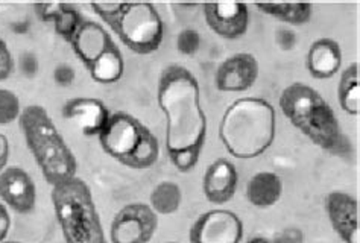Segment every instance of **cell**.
Segmentation results:
<instances>
[{
    "label": "cell",
    "instance_id": "f1b7e54d",
    "mask_svg": "<svg viewBox=\"0 0 360 243\" xmlns=\"http://www.w3.org/2000/svg\"><path fill=\"white\" fill-rule=\"evenodd\" d=\"M122 8V4H91V9L96 13L103 22L110 23Z\"/></svg>",
    "mask_w": 360,
    "mask_h": 243
},
{
    "label": "cell",
    "instance_id": "484cf974",
    "mask_svg": "<svg viewBox=\"0 0 360 243\" xmlns=\"http://www.w3.org/2000/svg\"><path fill=\"white\" fill-rule=\"evenodd\" d=\"M14 72V58L8 49V44L0 37V82L8 79Z\"/></svg>",
    "mask_w": 360,
    "mask_h": 243
},
{
    "label": "cell",
    "instance_id": "7402d4cb",
    "mask_svg": "<svg viewBox=\"0 0 360 243\" xmlns=\"http://www.w3.org/2000/svg\"><path fill=\"white\" fill-rule=\"evenodd\" d=\"M149 207L157 214H174L181 207L183 193L179 185L174 181H163L154 187L149 196Z\"/></svg>",
    "mask_w": 360,
    "mask_h": 243
},
{
    "label": "cell",
    "instance_id": "52a82bcc",
    "mask_svg": "<svg viewBox=\"0 0 360 243\" xmlns=\"http://www.w3.org/2000/svg\"><path fill=\"white\" fill-rule=\"evenodd\" d=\"M150 133L153 131L132 114L115 113L98 138L105 154L127 166Z\"/></svg>",
    "mask_w": 360,
    "mask_h": 243
},
{
    "label": "cell",
    "instance_id": "9c48e42d",
    "mask_svg": "<svg viewBox=\"0 0 360 243\" xmlns=\"http://www.w3.org/2000/svg\"><path fill=\"white\" fill-rule=\"evenodd\" d=\"M243 223L230 210H212L201 214L188 232L191 243H240Z\"/></svg>",
    "mask_w": 360,
    "mask_h": 243
},
{
    "label": "cell",
    "instance_id": "4316f807",
    "mask_svg": "<svg viewBox=\"0 0 360 243\" xmlns=\"http://www.w3.org/2000/svg\"><path fill=\"white\" fill-rule=\"evenodd\" d=\"M306 237L302 230L297 227H288L281 231H278L271 243H304Z\"/></svg>",
    "mask_w": 360,
    "mask_h": 243
},
{
    "label": "cell",
    "instance_id": "e575fe53",
    "mask_svg": "<svg viewBox=\"0 0 360 243\" xmlns=\"http://www.w3.org/2000/svg\"><path fill=\"white\" fill-rule=\"evenodd\" d=\"M170 243H175V242H170Z\"/></svg>",
    "mask_w": 360,
    "mask_h": 243
},
{
    "label": "cell",
    "instance_id": "d6a6232c",
    "mask_svg": "<svg viewBox=\"0 0 360 243\" xmlns=\"http://www.w3.org/2000/svg\"><path fill=\"white\" fill-rule=\"evenodd\" d=\"M248 243H271V240H268L266 237L259 236V237H252L251 240H248Z\"/></svg>",
    "mask_w": 360,
    "mask_h": 243
},
{
    "label": "cell",
    "instance_id": "e0dca14e",
    "mask_svg": "<svg viewBox=\"0 0 360 243\" xmlns=\"http://www.w3.org/2000/svg\"><path fill=\"white\" fill-rule=\"evenodd\" d=\"M306 64L309 73L314 78H333L342 65V49L335 40L319 39L311 43Z\"/></svg>",
    "mask_w": 360,
    "mask_h": 243
},
{
    "label": "cell",
    "instance_id": "3957f363",
    "mask_svg": "<svg viewBox=\"0 0 360 243\" xmlns=\"http://www.w3.org/2000/svg\"><path fill=\"white\" fill-rule=\"evenodd\" d=\"M276 110L262 98H242L225 110L219 138L225 149L240 160L260 157L276 138Z\"/></svg>",
    "mask_w": 360,
    "mask_h": 243
},
{
    "label": "cell",
    "instance_id": "1f68e13d",
    "mask_svg": "<svg viewBox=\"0 0 360 243\" xmlns=\"http://www.w3.org/2000/svg\"><path fill=\"white\" fill-rule=\"evenodd\" d=\"M8 158H9V142L4 134H0V173L5 171Z\"/></svg>",
    "mask_w": 360,
    "mask_h": 243
},
{
    "label": "cell",
    "instance_id": "4dcf8cb0",
    "mask_svg": "<svg viewBox=\"0 0 360 243\" xmlns=\"http://www.w3.org/2000/svg\"><path fill=\"white\" fill-rule=\"evenodd\" d=\"M9 228H11V218H9V213L5 209V205L0 202V243L6 239Z\"/></svg>",
    "mask_w": 360,
    "mask_h": 243
},
{
    "label": "cell",
    "instance_id": "d6986e66",
    "mask_svg": "<svg viewBox=\"0 0 360 243\" xmlns=\"http://www.w3.org/2000/svg\"><path fill=\"white\" fill-rule=\"evenodd\" d=\"M35 11L43 22H52L55 32L65 41H72L81 25V17L77 8L68 4H40L35 5Z\"/></svg>",
    "mask_w": 360,
    "mask_h": 243
},
{
    "label": "cell",
    "instance_id": "5bb4252c",
    "mask_svg": "<svg viewBox=\"0 0 360 243\" xmlns=\"http://www.w3.org/2000/svg\"><path fill=\"white\" fill-rule=\"evenodd\" d=\"M63 117L77 125L84 136L98 137L107 126L111 113L99 99L73 98L64 104Z\"/></svg>",
    "mask_w": 360,
    "mask_h": 243
},
{
    "label": "cell",
    "instance_id": "83f0119b",
    "mask_svg": "<svg viewBox=\"0 0 360 243\" xmlns=\"http://www.w3.org/2000/svg\"><path fill=\"white\" fill-rule=\"evenodd\" d=\"M75 77H77V73H75V69L69 64H58L53 70L55 82L58 84L60 87H64V88L72 86V84L75 82Z\"/></svg>",
    "mask_w": 360,
    "mask_h": 243
},
{
    "label": "cell",
    "instance_id": "603a6c76",
    "mask_svg": "<svg viewBox=\"0 0 360 243\" xmlns=\"http://www.w3.org/2000/svg\"><path fill=\"white\" fill-rule=\"evenodd\" d=\"M257 9L284 23L304 25L310 22L314 6L310 4H259Z\"/></svg>",
    "mask_w": 360,
    "mask_h": 243
},
{
    "label": "cell",
    "instance_id": "277c9868",
    "mask_svg": "<svg viewBox=\"0 0 360 243\" xmlns=\"http://www.w3.org/2000/svg\"><path fill=\"white\" fill-rule=\"evenodd\" d=\"M18 124L47 184L55 187L77 176V157L44 107L35 104L25 107Z\"/></svg>",
    "mask_w": 360,
    "mask_h": 243
},
{
    "label": "cell",
    "instance_id": "8fae6325",
    "mask_svg": "<svg viewBox=\"0 0 360 243\" xmlns=\"http://www.w3.org/2000/svg\"><path fill=\"white\" fill-rule=\"evenodd\" d=\"M326 211L331 227L344 243H360L359 202L347 192H331L326 196Z\"/></svg>",
    "mask_w": 360,
    "mask_h": 243
},
{
    "label": "cell",
    "instance_id": "6da1fadb",
    "mask_svg": "<svg viewBox=\"0 0 360 243\" xmlns=\"http://www.w3.org/2000/svg\"><path fill=\"white\" fill-rule=\"evenodd\" d=\"M157 102L166 117L170 162L179 172H191L200 160L207 138L200 82L183 65L170 64L160 74Z\"/></svg>",
    "mask_w": 360,
    "mask_h": 243
},
{
    "label": "cell",
    "instance_id": "cb8c5ba5",
    "mask_svg": "<svg viewBox=\"0 0 360 243\" xmlns=\"http://www.w3.org/2000/svg\"><path fill=\"white\" fill-rule=\"evenodd\" d=\"M22 114L20 99L11 90L0 88V126H8Z\"/></svg>",
    "mask_w": 360,
    "mask_h": 243
},
{
    "label": "cell",
    "instance_id": "ba28073f",
    "mask_svg": "<svg viewBox=\"0 0 360 243\" xmlns=\"http://www.w3.org/2000/svg\"><path fill=\"white\" fill-rule=\"evenodd\" d=\"M157 227V213L149 205L128 204L112 219L110 239L111 243H149Z\"/></svg>",
    "mask_w": 360,
    "mask_h": 243
},
{
    "label": "cell",
    "instance_id": "30bf717a",
    "mask_svg": "<svg viewBox=\"0 0 360 243\" xmlns=\"http://www.w3.org/2000/svg\"><path fill=\"white\" fill-rule=\"evenodd\" d=\"M259 61L251 53L240 52L224 60L216 70V88L225 93L250 90L259 78Z\"/></svg>",
    "mask_w": 360,
    "mask_h": 243
},
{
    "label": "cell",
    "instance_id": "f546056e",
    "mask_svg": "<svg viewBox=\"0 0 360 243\" xmlns=\"http://www.w3.org/2000/svg\"><path fill=\"white\" fill-rule=\"evenodd\" d=\"M276 41L281 51L289 52L295 48L298 39H297V34L290 29H278L276 32Z\"/></svg>",
    "mask_w": 360,
    "mask_h": 243
},
{
    "label": "cell",
    "instance_id": "44dd1931",
    "mask_svg": "<svg viewBox=\"0 0 360 243\" xmlns=\"http://www.w3.org/2000/svg\"><path fill=\"white\" fill-rule=\"evenodd\" d=\"M338 98L345 113L352 116L360 114V72L357 63L349 64L340 74Z\"/></svg>",
    "mask_w": 360,
    "mask_h": 243
},
{
    "label": "cell",
    "instance_id": "836d02e7",
    "mask_svg": "<svg viewBox=\"0 0 360 243\" xmlns=\"http://www.w3.org/2000/svg\"><path fill=\"white\" fill-rule=\"evenodd\" d=\"M2 243H22V242H15V240H4Z\"/></svg>",
    "mask_w": 360,
    "mask_h": 243
},
{
    "label": "cell",
    "instance_id": "9a60e30c",
    "mask_svg": "<svg viewBox=\"0 0 360 243\" xmlns=\"http://www.w3.org/2000/svg\"><path fill=\"white\" fill-rule=\"evenodd\" d=\"M238 171L226 158H217L207 167L202 180V190L207 201L222 205L230 202L238 190Z\"/></svg>",
    "mask_w": 360,
    "mask_h": 243
},
{
    "label": "cell",
    "instance_id": "d4e9b609",
    "mask_svg": "<svg viewBox=\"0 0 360 243\" xmlns=\"http://www.w3.org/2000/svg\"><path fill=\"white\" fill-rule=\"evenodd\" d=\"M176 48H178V52L183 53V55H195L201 48V35H200V32L195 31V29H191V27L183 29L181 32L178 34Z\"/></svg>",
    "mask_w": 360,
    "mask_h": 243
},
{
    "label": "cell",
    "instance_id": "ac0fdd59",
    "mask_svg": "<svg viewBox=\"0 0 360 243\" xmlns=\"http://www.w3.org/2000/svg\"><path fill=\"white\" fill-rule=\"evenodd\" d=\"M283 195V181L277 173L263 171L252 175L246 184V199L257 209L276 205Z\"/></svg>",
    "mask_w": 360,
    "mask_h": 243
},
{
    "label": "cell",
    "instance_id": "5b68a950",
    "mask_svg": "<svg viewBox=\"0 0 360 243\" xmlns=\"http://www.w3.org/2000/svg\"><path fill=\"white\" fill-rule=\"evenodd\" d=\"M52 204L65 243H108L93 193L79 176L52 187Z\"/></svg>",
    "mask_w": 360,
    "mask_h": 243
},
{
    "label": "cell",
    "instance_id": "8992f818",
    "mask_svg": "<svg viewBox=\"0 0 360 243\" xmlns=\"http://www.w3.org/2000/svg\"><path fill=\"white\" fill-rule=\"evenodd\" d=\"M108 25L134 53H154L163 43V20L153 4H122L119 14Z\"/></svg>",
    "mask_w": 360,
    "mask_h": 243
},
{
    "label": "cell",
    "instance_id": "ffe728a7",
    "mask_svg": "<svg viewBox=\"0 0 360 243\" xmlns=\"http://www.w3.org/2000/svg\"><path fill=\"white\" fill-rule=\"evenodd\" d=\"M89 72L91 79L99 84H115L120 81L123 72H125V61H123V55L117 44L115 43L105 53H102L90 65Z\"/></svg>",
    "mask_w": 360,
    "mask_h": 243
},
{
    "label": "cell",
    "instance_id": "7c38bea8",
    "mask_svg": "<svg viewBox=\"0 0 360 243\" xmlns=\"http://www.w3.org/2000/svg\"><path fill=\"white\" fill-rule=\"evenodd\" d=\"M204 18L210 29L226 40H236L245 35L250 25L248 6L239 2L205 4Z\"/></svg>",
    "mask_w": 360,
    "mask_h": 243
},
{
    "label": "cell",
    "instance_id": "7a4b0ae2",
    "mask_svg": "<svg viewBox=\"0 0 360 243\" xmlns=\"http://www.w3.org/2000/svg\"><path fill=\"white\" fill-rule=\"evenodd\" d=\"M278 104L284 117L322 151L340 158L353 157V145L340 128L333 108L314 87L292 82L281 91Z\"/></svg>",
    "mask_w": 360,
    "mask_h": 243
},
{
    "label": "cell",
    "instance_id": "2e32d148",
    "mask_svg": "<svg viewBox=\"0 0 360 243\" xmlns=\"http://www.w3.org/2000/svg\"><path fill=\"white\" fill-rule=\"evenodd\" d=\"M70 43L77 57L87 69L115 44L105 27L91 20L81 22Z\"/></svg>",
    "mask_w": 360,
    "mask_h": 243
},
{
    "label": "cell",
    "instance_id": "4fadbf2b",
    "mask_svg": "<svg viewBox=\"0 0 360 243\" xmlns=\"http://www.w3.org/2000/svg\"><path fill=\"white\" fill-rule=\"evenodd\" d=\"M0 199L13 211L27 214L34 211L37 204V187L22 167H6L0 173Z\"/></svg>",
    "mask_w": 360,
    "mask_h": 243
}]
</instances>
